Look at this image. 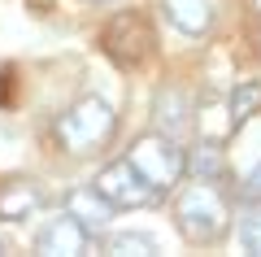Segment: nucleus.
Segmentation results:
<instances>
[{"label":"nucleus","instance_id":"obj_14","mask_svg":"<svg viewBox=\"0 0 261 257\" xmlns=\"http://www.w3.org/2000/svg\"><path fill=\"white\" fill-rule=\"evenodd\" d=\"M240 244H244V253L261 257V209L244 214V222H240Z\"/></svg>","mask_w":261,"mask_h":257},{"label":"nucleus","instance_id":"obj_2","mask_svg":"<svg viewBox=\"0 0 261 257\" xmlns=\"http://www.w3.org/2000/svg\"><path fill=\"white\" fill-rule=\"evenodd\" d=\"M113 127H118V118H113V105L105 101V96H79V101L57 118L53 135H57V144H61L65 153H92V148L109 144Z\"/></svg>","mask_w":261,"mask_h":257},{"label":"nucleus","instance_id":"obj_4","mask_svg":"<svg viewBox=\"0 0 261 257\" xmlns=\"http://www.w3.org/2000/svg\"><path fill=\"white\" fill-rule=\"evenodd\" d=\"M92 183H96V192H100L105 201L113 205V209H144V205H152V201L161 196L157 188H152L148 179L135 170V161H130V157L109 161L100 175L92 179Z\"/></svg>","mask_w":261,"mask_h":257},{"label":"nucleus","instance_id":"obj_8","mask_svg":"<svg viewBox=\"0 0 261 257\" xmlns=\"http://www.w3.org/2000/svg\"><path fill=\"white\" fill-rule=\"evenodd\" d=\"M39 205H44V188L35 179H18V183L0 188V218L5 222H27Z\"/></svg>","mask_w":261,"mask_h":257},{"label":"nucleus","instance_id":"obj_3","mask_svg":"<svg viewBox=\"0 0 261 257\" xmlns=\"http://www.w3.org/2000/svg\"><path fill=\"white\" fill-rule=\"evenodd\" d=\"M130 161H135V170H140L144 179H148L152 188H157L161 196L170 192V188H178V179L187 175V153L178 148L174 135H166V131H152V135H140L135 144H130Z\"/></svg>","mask_w":261,"mask_h":257},{"label":"nucleus","instance_id":"obj_15","mask_svg":"<svg viewBox=\"0 0 261 257\" xmlns=\"http://www.w3.org/2000/svg\"><path fill=\"white\" fill-rule=\"evenodd\" d=\"M244 201H261V161L248 170V179H244Z\"/></svg>","mask_w":261,"mask_h":257},{"label":"nucleus","instance_id":"obj_9","mask_svg":"<svg viewBox=\"0 0 261 257\" xmlns=\"http://www.w3.org/2000/svg\"><path fill=\"white\" fill-rule=\"evenodd\" d=\"M65 209L74 214V218L83 222L92 236H100V231L109 227V218H113V205L96 192V183H92V188H74V192L65 196Z\"/></svg>","mask_w":261,"mask_h":257},{"label":"nucleus","instance_id":"obj_11","mask_svg":"<svg viewBox=\"0 0 261 257\" xmlns=\"http://www.w3.org/2000/svg\"><path fill=\"white\" fill-rule=\"evenodd\" d=\"M187 170H192V179H200V183H222L226 175V157L218 144H200L192 157H187Z\"/></svg>","mask_w":261,"mask_h":257},{"label":"nucleus","instance_id":"obj_13","mask_svg":"<svg viewBox=\"0 0 261 257\" xmlns=\"http://www.w3.org/2000/svg\"><path fill=\"white\" fill-rule=\"evenodd\" d=\"M252 113H261V83H240L231 92V127H244Z\"/></svg>","mask_w":261,"mask_h":257},{"label":"nucleus","instance_id":"obj_7","mask_svg":"<svg viewBox=\"0 0 261 257\" xmlns=\"http://www.w3.org/2000/svg\"><path fill=\"white\" fill-rule=\"evenodd\" d=\"M161 18L183 35H205L214 27V5L209 0H161Z\"/></svg>","mask_w":261,"mask_h":257},{"label":"nucleus","instance_id":"obj_16","mask_svg":"<svg viewBox=\"0 0 261 257\" xmlns=\"http://www.w3.org/2000/svg\"><path fill=\"white\" fill-rule=\"evenodd\" d=\"M257 9H261V0H257Z\"/></svg>","mask_w":261,"mask_h":257},{"label":"nucleus","instance_id":"obj_5","mask_svg":"<svg viewBox=\"0 0 261 257\" xmlns=\"http://www.w3.org/2000/svg\"><path fill=\"white\" fill-rule=\"evenodd\" d=\"M105 53L122 65V70H135L144 65V57L152 53V31L140 13H118V18L105 27Z\"/></svg>","mask_w":261,"mask_h":257},{"label":"nucleus","instance_id":"obj_6","mask_svg":"<svg viewBox=\"0 0 261 257\" xmlns=\"http://www.w3.org/2000/svg\"><path fill=\"white\" fill-rule=\"evenodd\" d=\"M87 240H92V231L65 209V214L48 218L44 227L35 231V253H44V257H79L87 248Z\"/></svg>","mask_w":261,"mask_h":257},{"label":"nucleus","instance_id":"obj_10","mask_svg":"<svg viewBox=\"0 0 261 257\" xmlns=\"http://www.w3.org/2000/svg\"><path fill=\"white\" fill-rule=\"evenodd\" d=\"M152 113H157V131H166V135L178 139L187 131V96H183V87H161Z\"/></svg>","mask_w":261,"mask_h":257},{"label":"nucleus","instance_id":"obj_1","mask_svg":"<svg viewBox=\"0 0 261 257\" xmlns=\"http://www.w3.org/2000/svg\"><path fill=\"white\" fill-rule=\"evenodd\" d=\"M174 222H178V231H183V240H192V244H214V240H222V231L231 227V205L218 192V183H200V179H196V183L178 196Z\"/></svg>","mask_w":261,"mask_h":257},{"label":"nucleus","instance_id":"obj_12","mask_svg":"<svg viewBox=\"0 0 261 257\" xmlns=\"http://www.w3.org/2000/svg\"><path fill=\"white\" fill-rule=\"evenodd\" d=\"M100 248H105V253H113V257H130V253L152 257V253H157V240L144 236V231H113V236L100 240Z\"/></svg>","mask_w":261,"mask_h":257}]
</instances>
